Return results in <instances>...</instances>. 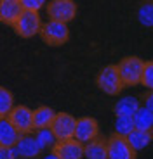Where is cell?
I'll return each instance as SVG.
<instances>
[{"mask_svg": "<svg viewBox=\"0 0 153 159\" xmlns=\"http://www.w3.org/2000/svg\"><path fill=\"white\" fill-rule=\"evenodd\" d=\"M38 33H40L42 40H44L47 45H51V47H59V45L66 43L68 38H70V30H68V26H66V23L54 21V19H51L45 24H42Z\"/></svg>", "mask_w": 153, "mask_h": 159, "instance_id": "1", "label": "cell"}, {"mask_svg": "<svg viewBox=\"0 0 153 159\" xmlns=\"http://www.w3.org/2000/svg\"><path fill=\"white\" fill-rule=\"evenodd\" d=\"M143 64L145 61H141L139 57H124V59L118 62L117 69L120 80L124 87H134V85L139 83V78H141V71H143Z\"/></svg>", "mask_w": 153, "mask_h": 159, "instance_id": "2", "label": "cell"}, {"mask_svg": "<svg viewBox=\"0 0 153 159\" xmlns=\"http://www.w3.org/2000/svg\"><path fill=\"white\" fill-rule=\"evenodd\" d=\"M96 83L99 87L101 92H105L106 95H118L124 88V83L120 80V75H118V69L117 66H105V68L99 71L96 78Z\"/></svg>", "mask_w": 153, "mask_h": 159, "instance_id": "3", "label": "cell"}, {"mask_svg": "<svg viewBox=\"0 0 153 159\" xmlns=\"http://www.w3.org/2000/svg\"><path fill=\"white\" fill-rule=\"evenodd\" d=\"M12 26H14L16 35H19L21 38H32V36H35L42 26L38 11L23 9V12L19 14V17L16 19V23L12 24Z\"/></svg>", "mask_w": 153, "mask_h": 159, "instance_id": "4", "label": "cell"}, {"mask_svg": "<svg viewBox=\"0 0 153 159\" xmlns=\"http://www.w3.org/2000/svg\"><path fill=\"white\" fill-rule=\"evenodd\" d=\"M75 123L76 119L68 112H56L51 121L49 130L52 131V135L56 140H66L73 139V131H75Z\"/></svg>", "mask_w": 153, "mask_h": 159, "instance_id": "5", "label": "cell"}, {"mask_svg": "<svg viewBox=\"0 0 153 159\" xmlns=\"http://www.w3.org/2000/svg\"><path fill=\"white\" fill-rule=\"evenodd\" d=\"M47 16L49 19L68 24L76 16V4L73 0H51L47 4Z\"/></svg>", "mask_w": 153, "mask_h": 159, "instance_id": "6", "label": "cell"}, {"mask_svg": "<svg viewBox=\"0 0 153 159\" xmlns=\"http://www.w3.org/2000/svg\"><path fill=\"white\" fill-rule=\"evenodd\" d=\"M106 157L110 159H134L136 152L129 145L127 139L122 135H111L106 140Z\"/></svg>", "mask_w": 153, "mask_h": 159, "instance_id": "7", "label": "cell"}, {"mask_svg": "<svg viewBox=\"0 0 153 159\" xmlns=\"http://www.w3.org/2000/svg\"><path fill=\"white\" fill-rule=\"evenodd\" d=\"M12 123V126L19 131L21 135L23 133H32L33 131V123H32V109L26 107V106H12V109L9 111V114L5 116Z\"/></svg>", "mask_w": 153, "mask_h": 159, "instance_id": "8", "label": "cell"}, {"mask_svg": "<svg viewBox=\"0 0 153 159\" xmlns=\"http://www.w3.org/2000/svg\"><path fill=\"white\" fill-rule=\"evenodd\" d=\"M52 154L57 159H80L84 157V143H80L75 139L56 140Z\"/></svg>", "mask_w": 153, "mask_h": 159, "instance_id": "9", "label": "cell"}, {"mask_svg": "<svg viewBox=\"0 0 153 159\" xmlns=\"http://www.w3.org/2000/svg\"><path fill=\"white\" fill-rule=\"evenodd\" d=\"M99 135V125L94 118H80L75 123V131H73V139L78 140L80 143H85L92 140L94 137Z\"/></svg>", "mask_w": 153, "mask_h": 159, "instance_id": "10", "label": "cell"}, {"mask_svg": "<svg viewBox=\"0 0 153 159\" xmlns=\"http://www.w3.org/2000/svg\"><path fill=\"white\" fill-rule=\"evenodd\" d=\"M14 149H16V154L17 157H35V156L40 154V145H38V142H37L35 137H30L28 133H23V135L19 137V140L16 142V145H14Z\"/></svg>", "mask_w": 153, "mask_h": 159, "instance_id": "11", "label": "cell"}, {"mask_svg": "<svg viewBox=\"0 0 153 159\" xmlns=\"http://www.w3.org/2000/svg\"><path fill=\"white\" fill-rule=\"evenodd\" d=\"M21 12H23V5L19 0H0V23L12 26Z\"/></svg>", "mask_w": 153, "mask_h": 159, "instance_id": "12", "label": "cell"}, {"mask_svg": "<svg viewBox=\"0 0 153 159\" xmlns=\"http://www.w3.org/2000/svg\"><path fill=\"white\" fill-rule=\"evenodd\" d=\"M21 133L12 126V123L7 118H0V145L4 147H14L19 140Z\"/></svg>", "mask_w": 153, "mask_h": 159, "instance_id": "13", "label": "cell"}, {"mask_svg": "<svg viewBox=\"0 0 153 159\" xmlns=\"http://www.w3.org/2000/svg\"><path fill=\"white\" fill-rule=\"evenodd\" d=\"M84 157L87 159H106V140L99 135L84 143Z\"/></svg>", "mask_w": 153, "mask_h": 159, "instance_id": "14", "label": "cell"}, {"mask_svg": "<svg viewBox=\"0 0 153 159\" xmlns=\"http://www.w3.org/2000/svg\"><path fill=\"white\" fill-rule=\"evenodd\" d=\"M125 139H127L129 145L132 147V151L137 152V151H143V149H146L150 145V142H151V131L134 128L132 131H129L125 135Z\"/></svg>", "mask_w": 153, "mask_h": 159, "instance_id": "15", "label": "cell"}, {"mask_svg": "<svg viewBox=\"0 0 153 159\" xmlns=\"http://www.w3.org/2000/svg\"><path fill=\"white\" fill-rule=\"evenodd\" d=\"M54 114L52 111L47 106H40L38 109L32 111V123H33V130H42V128H49L51 126V121H52Z\"/></svg>", "mask_w": 153, "mask_h": 159, "instance_id": "16", "label": "cell"}, {"mask_svg": "<svg viewBox=\"0 0 153 159\" xmlns=\"http://www.w3.org/2000/svg\"><path fill=\"white\" fill-rule=\"evenodd\" d=\"M132 121H134V128H137V130L151 131V128H153V111L139 106L137 111L132 114Z\"/></svg>", "mask_w": 153, "mask_h": 159, "instance_id": "17", "label": "cell"}, {"mask_svg": "<svg viewBox=\"0 0 153 159\" xmlns=\"http://www.w3.org/2000/svg\"><path fill=\"white\" fill-rule=\"evenodd\" d=\"M139 106H141V104H139V100H137L136 97H124V99H120L115 104L113 111H115L117 116H132L134 112L137 111Z\"/></svg>", "mask_w": 153, "mask_h": 159, "instance_id": "18", "label": "cell"}, {"mask_svg": "<svg viewBox=\"0 0 153 159\" xmlns=\"http://www.w3.org/2000/svg\"><path fill=\"white\" fill-rule=\"evenodd\" d=\"M14 106V97L7 88L0 87V118H5Z\"/></svg>", "mask_w": 153, "mask_h": 159, "instance_id": "19", "label": "cell"}, {"mask_svg": "<svg viewBox=\"0 0 153 159\" xmlns=\"http://www.w3.org/2000/svg\"><path fill=\"white\" fill-rule=\"evenodd\" d=\"M132 130H134L132 116H117V121H115V133H117V135L125 137Z\"/></svg>", "mask_w": 153, "mask_h": 159, "instance_id": "20", "label": "cell"}, {"mask_svg": "<svg viewBox=\"0 0 153 159\" xmlns=\"http://www.w3.org/2000/svg\"><path fill=\"white\" fill-rule=\"evenodd\" d=\"M139 83L145 85L146 88H151L153 87V62H151V61H148V62L143 64V71H141Z\"/></svg>", "mask_w": 153, "mask_h": 159, "instance_id": "21", "label": "cell"}, {"mask_svg": "<svg viewBox=\"0 0 153 159\" xmlns=\"http://www.w3.org/2000/svg\"><path fill=\"white\" fill-rule=\"evenodd\" d=\"M37 131H38V133L35 135V139H37V142H38V145H40V149H44V147H47V145L56 142L52 131L49 130V128H42V130H37Z\"/></svg>", "mask_w": 153, "mask_h": 159, "instance_id": "22", "label": "cell"}, {"mask_svg": "<svg viewBox=\"0 0 153 159\" xmlns=\"http://www.w3.org/2000/svg\"><path fill=\"white\" fill-rule=\"evenodd\" d=\"M139 23L143 26H151L153 24V7L150 2L143 4L141 9H139Z\"/></svg>", "mask_w": 153, "mask_h": 159, "instance_id": "23", "label": "cell"}, {"mask_svg": "<svg viewBox=\"0 0 153 159\" xmlns=\"http://www.w3.org/2000/svg\"><path fill=\"white\" fill-rule=\"evenodd\" d=\"M23 9H28V11H40L45 5L47 0H19Z\"/></svg>", "mask_w": 153, "mask_h": 159, "instance_id": "24", "label": "cell"}, {"mask_svg": "<svg viewBox=\"0 0 153 159\" xmlns=\"http://www.w3.org/2000/svg\"><path fill=\"white\" fill-rule=\"evenodd\" d=\"M12 157H17L16 149H14V147H4V145H0V159H12Z\"/></svg>", "mask_w": 153, "mask_h": 159, "instance_id": "25", "label": "cell"}, {"mask_svg": "<svg viewBox=\"0 0 153 159\" xmlns=\"http://www.w3.org/2000/svg\"><path fill=\"white\" fill-rule=\"evenodd\" d=\"M153 95H151V93H150V95L148 97H146V102H145V107L146 109H150V111H153V106H151V104H153Z\"/></svg>", "mask_w": 153, "mask_h": 159, "instance_id": "26", "label": "cell"}]
</instances>
